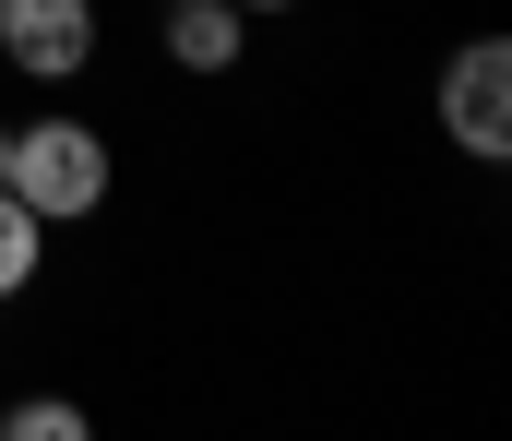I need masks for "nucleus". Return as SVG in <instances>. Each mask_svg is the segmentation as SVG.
<instances>
[{
    "label": "nucleus",
    "mask_w": 512,
    "mask_h": 441,
    "mask_svg": "<svg viewBox=\"0 0 512 441\" xmlns=\"http://www.w3.org/2000/svg\"><path fill=\"white\" fill-rule=\"evenodd\" d=\"M108 132H84V120H24L12 155H0V191L36 215V227H72V215H96L108 203Z\"/></svg>",
    "instance_id": "f257e3e1"
},
{
    "label": "nucleus",
    "mask_w": 512,
    "mask_h": 441,
    "mask_svg": "<svg viewBox=\"0 0 512 441\" xmlns=\"http://www.w3.org/2000/svg\"><path fill=\"white\" fill-rule=\"evenodd\" d=\"M441 132L465 155H512V48L501 36H465L441 60Z\"/></svg>",
    "instance_id": "f03ea898"
},
{
    "label": "nucleus",
    "mask_w": 512,
    "mask_h": 441,
    "mask_svg": "<svg viewBox=\"0 0 512 441\" xmlns=\"http://www.w3.org/2000/svg\"><path fill=\"white\" fill-rule=\"evenodd\" d=\"M0 60L36 84H72L96 60V0H0Z\"/></svg>",
    "instance_id": "7ed1b4c3"
},
{
    "label": "nucleus",
    "mask_w": 512,
    "mask_h": 441,
    "mask_svg": "<svg viewBox=\"0 0 512 441\" xmlns=\"http://www.w3.org/2000/svg\"><path fill=\"white\" fill-rule=\"evenodd\" d=\"M167 48H179V72H227L251 48V12L239 0H167Z\"/></svg>",
    "instance_id": "20e7f679"
},
{
    "label": "nucleus",
    "mask_w": 512,
    "mask_h": 441,
    "mask_svg": "<svg viewBox=\"0 0 512 441\" xmlns=\"http://www.w3.org/2000/svg\"><path fill=\"white\" fill-rule=\"evenodd\" d=\"M0 441H96V418L72 394H24V406H0Z\"/></svg>",
    "instance_id": "39448f33"
},
{
    "label": "nucleus",
    "mask_w": 512,
    "mask_h": 441,
    "mask_svg": "<svg viewBox=\"0 0 512 441\" xmlns=\"http://www.w3.org/2000/svg\"><path fill=\"white\" fill-rule=\"evenodd\" d=\"M36 263H48V227H36V215L0 191V298H24V287H36Z\"/></svg>",
    "instance_id": "423d86ee"
},
{
    "label": "nucleus",
    "mask_w": 512,
    "mask_h": 441,
    "mask_svg": "<svg viewBox=\"0 0 512 441\" xmlns=\"http://www.w3.org/2000/svg\"><path fill=\"white\" fill-rule=\"evenodd\" d=\"M239 12H298V0H239Z\"/></svg>",
    "instance_id": "0eeeda50"
},
{
    "label": "nucleus",
    "mask_w": 512,
    "mask_h": 441,
    "mask_svg": "<svg viewBox=\"0 0 512 441\" xmlns=\"http://www.w3.org/2000/svg\"><path fill=\"white\" fill-rule=\"evenodd\" d=\"M0 155H12V120H0Z\"/></svg>",
    "instance_id": "6e6552de"
}]
</instances>
